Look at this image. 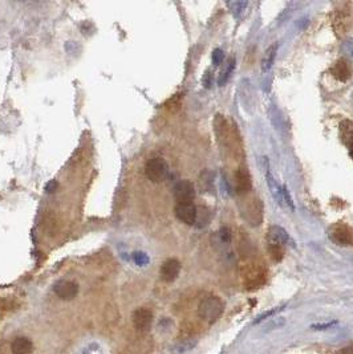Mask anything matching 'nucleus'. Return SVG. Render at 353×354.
I'll use <instances>...</instances> for the list:
<instances>
[{
    "label": "nucleus",
    "instance_id": "6",
    "mask_svg": "<svg viewBox=\"0 0 353 354\" xmlns=\"http://www.w3.org/2000/svg\"><path fill=\"white\" fill-rule=\"evenodd\" d=\"M53 292L58 299L64 300V301H70L79 293V285L76 281L58 280L53 285Z\"/></svg>",
    "mask_w": 353,
    "mask_h": 354
},
{
    "label": "nucleus",
    "instance_id": "24",
    "mask_svg": "<svg viewBox=\"0 0 353 354\" xmlns=\"http://www.w3.org/2000/svg\"><path fill=\"white\" fill-rule=\"evenodd\" d=\"M223 59H225V55H223V52L221 49H215L213 52V62H214V65H219L223 61Z\"/></svg>",
    "mask_w": 353,
    "mask_h": 354
},
{
    "label": "nucleus",
    "instance_id": "17",
    "mask_svg": "<svg viewBox=\"0 0 353 354\" xmlns=\"http://www.w3.org/2000/svg\"><path fill=\"white\" fill-rule=\"evenodd\" d=\"M277 53V44H272L271 47H268L266 52H264V56L262 59V70L263 72H268L272 66L273 61H275V57H276Z\"/></svg>",
    "mask_w": 353,
    "mask_h": 354
},
{
    "label": "nucleus",
    "instance_id": "27",
    "mask_svg": "<svg viewBox=\"0 0 353 354\" xmlns=\"http://www.w3.org/2000/svg\"><path fill=\"white\" fill-rule=\"evenodd\" d=\"M203 85L206 86V88H208V86L211 85V73H210V70H207V72L204 73V76H203Z\"/></svg>",
    "mask_w": 353,
    "mask_h": 354
},
{
    "label": "nucleus",
    "instance_id": "11",
    "mask_svg": "<svg viewBox=\"0 0 353 354\" xmlns=\"http://www.w3.org/2000/svg\"><path fill=\"white\" fill-rule=\"evenodd\" d=\"M235 190L239 195L247 194L251 190V175L248 168L239 167L235 172Z\"/></svg>",
    "mask_w": 353,
    "mask_h": 354
},
{
    "label": "nucleus",
    "instance_id": "30",
    "mask_svg": "<svg viewBox=\"0 0 353 354\" xmlns=\"http://www.w3.org/2000/svg\"><path fill=\"white\" fill-rule=\"evenodd\" d=\"M352 101H353V93H352Z\"/></svg>",
    "mask_w": 353,
    "mask_h": 354
},
{
    "label": "nucleus",
    "instance_id": "10",
    "mask_svg": "<svg viewBox=\"0 0 353 354\" xmlns=\"http://www.w3.org/2000/svg\"><path fill=\"white\" fill-rule=\"evenodd\" d=\"M179 272H181V263L177 259H169L161 267L160 275L164 281L173 283L179 276Z\"/></svg>",
    "mask_w": 353,
    "mask_h": 354
},
{
    "label": "nucleus",
    "instance_id": "16",
    "mask_svg": "<svg viewBox=\"0 0 353 354\" xmlns=\"http://www.w3.org/2000/svg\"><path fill=\"white\" fill-rule=\"evenodd\" d=\"M340 138L345 146L353 145V121L344 120L340 124Z\"/></svg>",
    "mask_w": 353,
    "mask_h": 354
},
{
    "label": "nucleus",
    "instance_id": "20",
    "mask_svg": "<svg viewBox=\"0 0 353 354\" xmlns=\"http://www.w3.org/2000/svg\"><path fill=\"white\" fill-rule=\"evenodd\" d=\"M341 51L344 56H346L348 59L353 60V37L345 39L341 44Z\"/></svg>",
    "mask_w": 353,
    "mask_h": 354
},
{
    "label": "nucleus",
    "instance_id": "8",
    "mask_svg": "<svg viewBox=\"0 0 353 354\" xmlns=\"http://www.w3.org/2000/svg\"><path fill=\"white\" fill-rule=\"evenodd\" d=\"M174 212L177 219L187 226H194L197 223V207L194 203H177Z\"/></svg>",
    "mask_w": 353,
    "mask_h": 354
},
{
    "label": "nucleus",
    "instance_id": "22",
    "mask_svg": "<svg viewBox=\"0 0 353 354\" xmlns=\"http://www.w3.org/2000/svg\"><path fill=\"white\" fill-rule=\"evenodd\" d=\"M133 259H134V263L139 267H144L149 263V256L144 253V252H134Z\"/></svg>",
    "mask_w": 353,
    "mask_h": 354
},
{
    "label": "nucleus",
    "instance_id": "25",
    "mask_svg": "<svg viewBox=\"0 0 353 354\" xmlns=\"http://www.w3.org/2000/svg\"><path fill=\"white\" fill-rule=\"evenodd\" d=\"M219 235H221V240H222L223 244H229L230 241H231V234H230L229 228L223 227L221 232H219Z\"/></svg>",
    "mask_w": 353,
    "mask_h": 354
},
{
    "label": "nucleus",
    "instance_id": "28",
    "mask_svg": "<svg viewBox=\"0 0 353 354\" xmlns=\"http://www.w3.org/2000/svg\"><path fill=\"white\" fill-rule=\"evenodd\" d=\"M335 354H353V345L342 347V349H340V350L336 351Z\"/></svg>",
    "mask_w": 353,
    "mask_h": 354
},
{
    "label": "nucleus",
    "instance_id": "19",
    "mask_svg": "<svg viewBox=\"0 0 353 354\" xmlns=\"http://www.w3.org/2000/svg\"><path fill=\"white\" fill-rule=\"evenodd\" d=\"M234 66H235V60L230 59L229 61H227L226 66H225V69L221 72V76H219V78H218V84L221 85V86H222V85L225 84L227 80H229L230 74L233 73Z\"/></svg>",
    "mask_w": 353,
    "mask_h": 354
},
{
    "label": "nucleus",
    "instance_id": "18",
    "mask_svg": "<svg viewBox=\"0 0 353 354\" xmlns=\"http://www.w3.org/2000/svg\"><path fill=\"white\" fill-rule=\"evenodd\" d=\"M268 244H267V248H268L269 256L272 257V260L275 261H281L284 256V245L277 243L275 240H271V239H267Z\"/></svg>",
    "mask_w": 353,
    "mask_h": 354
},
{
    "label": "nucleus",
    "instance_id": "23",
    "mask_svg": "<svg viewBox=\"0 0 353 354\" xmlns=\"http://www.w3.org/2000/svg\"><path fill=\"white\" fill-rule=\"evenodd\" d=\"M281 190H283V201L287 202V205L290 206V207H291L292 211H295V205H294V202H292L291 195H290V193H288L287 186L281 187Z\"/></svg>",
    "mask_w": 353,
    "mask_h": 354
},
{
    "label": "nucleus",
    "instance_id": "29",
    "mask_svg": "<svg viewBox=\"0 0 353 354\" xmlns=\"http://www.w3.org/2000/svg\"><path fill=\"white\" fill-rule=\"evenodd\" d=\"M348 149H349V155H350V158H352V159H353V145H350V146L348 147Z\"/></svg>",
    "mask_w": 353,
    "mask_h": 354
},
{
    "label": "nucleus",
    "instance_id": "3",
    "mask_svg": "<svg viewBox=\"0 0 353 354\" xmlns=\"http://www.w3.org/2000/svg\"><path fill=\"white\" fill-rule=\"evenodd\" d=\"M243 280L246 288H259V287L264 284V281H266V271L263 270V267L258 266V264H251V266L244 268Z\"/></svg>",
    "mask_w": 353,
    "mask_h": 354
},
{
    "label": "nucleus",
    "instance_id": "13",
    "mask_svg": "<svg viewBox=\"0 0 353 354\" xmlns=\"http://www.w3.org/2000/svg\"><path fill=\"white\" fill-rule=\"evenodd\" d=\"M332 74L337 78L339 81H346L349 80L350 76H352V68L345 60H339L336 61V64L332 66L331 69Z\"/></svg>",
    "mask_w": 353,
    "mask_h": 354
},
{
    "label": "nucleus",
    "instance_id": "1",
    "mask_svg": "<svg viewBox=\"0 0 353 354\" xmlns=\"http://www.w3.org/2000/svg\"><path fill=\"white\" fill-rule=\"evenodd\" d=\"M223 312V304L222 301L215 297V296H208L204 297L198 305V314L203 321L213 324L221 317V314Z\"/></svg>",
    "mask_w": 353,
    "mask_h": 354
},
{
    "label": "nucleus",
    "instance_id": "5",
    "mask_svg": "<svg viewBox=\"0 0 353 354\" xmlns=\"http://www.w3.org/2000/svg\"><path fill=\"white\" fill-rule=\"evenodd\" d=\"M329 237L339 245H353V228L345 223H337L329 230Z\"/></svg>",
    "mask_w": 353,
    "mask_h": 354
},
{
    "label": "nucleus",
    "instance_id": "14",
    "mask_svg": "<svg viewBox=\"0 0 353 354\" xmlns=\"http://www.w3.org/2000/svg\"><path fill=\"white\" fill-rule=\"evenodd\" d=\"M266 181H267V185H268V189L269 191H271V195L273 197V199L279 203V205H283V190H281V187L277 185V182L275 181V178H273V175L271 174V171H269L268 168V163H267L266 166Z\"/></svg>",
    "mask_w": 353,
    "mask_h": 354
},
{
    "label": "nucleus",
    "instance_id": "15",
    "mask_svg": "<svg viewBox=\"0 0 353 354\" xmlns=\"http://www.w3.org/2000/svg\"><path fill=\"white\" fill-rule=\"evenodd\" d=\"M11 350L14 354H31L33 351V343L27 337H18L12 341Z\"/></svg>",
    "mask_w": 353,
    "mask_h": 354
},
{
    "label": "nucleus",
    "instance_id": "9",
    "mask_svg": "<svg viewBox=\"0 0 353 354\" xmlns=\"http://www.w3.org/2000/svg\"><path fill=\"white\" fill-rule=\"evenodd\" d=\"M131 320H133V326L135 330L148 332L153 322V313L148 308H138L133 312Z\"/></svg>",
    "mask_w": 353,
    "mask_h": 354
},
{
    "label": "nucleus",
    "instance_id": "26",
    "mask_svg": "<svg viewBox=\"0 0 353 354\" xmlns=\"http://www.w3.org/2000/svg\"><path fill=\"white\" fill-rule=\"evenodd\" d=\"M57 186H58V185H57V182H56V181H51V182L48 183L47 186H45V191H47V193H49V194L55 193L56 189H57Z\"/></svg>",
    "mask_w": 353,
    "mask_h": 354
},
{
    "label": "nucleus",
    "instance_id": "2",
    "mask_svg": "<svg viewBox=\"0 0 353 354\" xmlns=\"http://www.w3.org/2000/svg\"><path fill=\"white\" fill-rule=\"evenodd\" d=\"M168 163H166L165 159H162V158L154 157L146 162L145 174L146 176H148V179L152 181V182H162V181L168 176Z\"/></svg>",
    "mask_w": 353,
    "mask_h": 354
},
{
    "label": "nucleus",
    "instance_id": "7",
    "mask_svg": "<svg viewBox=\"0 0 353 354\" xmlns=\"http://www.w3.org/2000/svg\"><path fill=\"white\" fill-rule=\"evenodd\" d=\"M174 197L177 203H193L195 198V189L190 181H179L174 186Z\"/></svg>",
    "mask_w": 353,
    "mask_h": 354
},
{
    "label": "nucleus",
    "instance_id": "21",
    "mask_svg": "<svg viewBox=\"0 0 353 354\" xmlns=\"http://www.w3.org/2000/svg\"><path fill=\"white\" fill-rule=\"evenodd\" d=\"M247 2H233V3H229L227 6H229L230 11L233 12L234 15L239 16L244 11V8L247 7Z\"/></svg>",
    "mask_w": 353,
    "mask_h": 354
},
{
    "label": "nucleus",
    "instance_id": "4",
    "mask_svg": "<svg viewBox=\"0 0 353 354\" xmlns=\"http://www.w3.org/2000/svg\"><path fill=\"white\" fill-rule=\"evenodd\" d=\"M350 24V10L348 4H342L339 8H336L333 19H332V26L337 36H341L348 31Z\"/></svg>",
    "mask_w": 353,
    "mask_h": 354
},
{
    "label": "nucleus",
    "instance_id": "12",
    "mask_svg": "<svg viewBox=\"0 0 353 354\" xmlns=\"http://www.w3.org/2000/svg\"><path fill=\"white\" fill-rule=\"evenodd\" d=\"M267 239H271V240H275L280 244L286 245H291V247H295V241L292 240L291 236L287 234V231L281 228L279 226H272L267 232Z\"/></svg>",
    "mask_w": 353,
    "mask_h": 354
}]
</instances>
